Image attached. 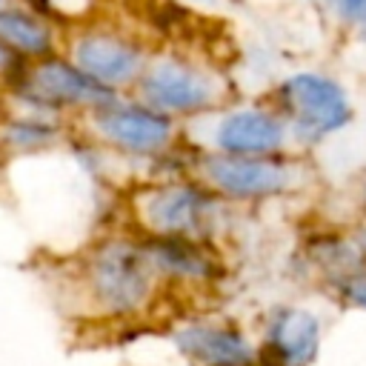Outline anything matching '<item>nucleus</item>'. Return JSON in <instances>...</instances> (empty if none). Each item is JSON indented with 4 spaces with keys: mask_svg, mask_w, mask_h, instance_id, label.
I'll use <instances>...</instances> for the list:
<instances>
[{
    "mask_svg": "<svg viewBox=\"0 0 366 366\" xmlns=\"http://www.w3.org/2000/svg\"><path fill=\"white\" fill-rule=\"evenodd\" d=\"M160 283L137 232H103L83 246L74 263V286L83 306L100 320H132L143 315L154 303Z\"/></svg>",
    "mask_w": 366,
    "mask_h": 366,
    "instance_id": "1",
    "label": "nucleus"
},
{
    "mask_svg": "<svg viewBox=\"0 0 366 366\" xmlns=\"http://www.w3.org/2000/svg\"><path fill=\"white\" fill-rule=\"evenodd\" d=\"M117 94L120 92L103 86L92 74H86L71 57L57 51L40 60H29L20 77L0 97L3 109L34 112L77 123L83 114L109 103Z\"/></svg>",
    "mask_w": 366,
    "mask_h": 366,
    "instance_id": "2",
    "label": "nucleus"
},
{
    "mask_svg": "<svg viewBox=\"0 0 366 366\" xmlns=\"http://www.w3.org/2000/svg\"><path fill=\"white\" fill-rule=\"evenodd\" d=\"M223 197L212 192L197 174L154 177L137 186L129 200V217L140 234H194L212 237L220 214Z\"/></svg>",
    "mask_w": 366,
    "mask_h": 366,
    "instance_id": "3",
    "label": "nucleus"
},
{
    "mask_svg": "<svg viewBox=\"0 0 366 366\" xmlns=\"http://www.w3.org/2000/svg\"><path fill=\"white\" fill-rule=\"evenodd\" d=\"M74 129L97 140L117 157L146 166L174 149L183 137L172 114L143 103L132 92H120L109 103L92 109L74 123Z\"/></svg>",
    "mask_w": 366,
    "mask_h": 366,
    "instance_id": "4",
    "label": "nucleus"
},
{
    "mask_svg": "<svg viewBox=\"0 0 366 366\" xmlns=\"http://www.w3.org/2000/svg\"><path fill=\"white\" fill-rule=\"evenodd\" d=\"M272 106L286 117L295 149L320 146L355 117L346 86L317 69H300L277 80L272 89Z\"/></svg>",
    "mask_w": 366,
    "mask_h": 366,
    "instance_id": "5",
    "label": "nucleus"
},
{
    "mask_svg": "<svg viewBox=\"0 0 366 366\" xmlns=\"http://www.w3.org/2000/svg\"><path fill=\"white\" fill-rule=\"evenodd\" d=\"M132 94L174 120H194L226 106V80L206 60L177 51H152Z\"/></svg>",
    "mask_w": 366,
    "mask_h": 366,
    "instance_id": "6",
    "label": "nucleus"
},
{
    "mask_svg": "<svg viewBox=\"0 0 366 366\" xmlns=\"http://www.w3.org/2000/svg\"><path fill=\"white\" fill-rule=\"evenodd\" d=\"M183 137L197 152L220 154H286L292 146V132L286 117L272 103H240L220 106L192 120Z\"/></svg>",
    "mask_w": 366,
    "mask_h": 366,
    "instance_id": "7",
    "label": "nucleus"
},
{
    "mask_svg": "<svg viewBox=\"0 0 366 366\" xmlns=\"http://www.w3.org/2000/svg\"><path fill=\"white\" fill-rule=\"evenodd\" d=\"M63 54L103 86L114 92H132L152 57V49L140 34L112 20L92 17L66 29Z\"/></svg>",
    "mask_w": 366,
    "mask_h": 366,
    "instance_id": "8",
    "label": "nucleus"
},
{
    "mask_svg": "<svg viewBox=\"0 0 366 366\" xmlns=\"http://www.w3.org/2000/svg\"><path fill=\"white\" fill-rule=\"evenodd\" d=\"M194 174L217 192L226 203H257L295 192L300 186V166L286 154H220L200 152Z\"/></svg>",
    "mask_w": 366,
    "mask_h": 366,
    "instance_id": "9",
    "label": "nucleus"
},
{
    "mask_svg": "<svg viewBox=\"0 0 366 366\" xmlns=\"http://www.w3.org/2000/svg\"><path fill=\"white\" fill-rule=\"evenodd\" d=\"M172 346L192 366H260L257 343L232 320H183L172 329Z\"/></svg>",
    "mask_w": 366,
    "mask_h": 366,
    "instance_id": "10",
    "label": "nucleus"
},
{
    "mask_svg": "<svg viewBox=\"0 0 366 366\" xmlns=\"http://www.w3.org/2000/svg\"><path fill=\"white\" fill-rule=\"evenodd\" d=\"M323 349V320L306 306H274L257 346L260 366H315Z\"/></svg>",
    "mask_w": 366,
    "mask_h": 366,
    "instance_id": "11",
    "label": "nucleus"
},
{
    "mask_svg": "<svg viewBox=\"0 0 366 366\" xmlns=\"http://www.w3.org/2000/svg\"><path fill=\"white\" fill-rule=\"evenodd\" d=\"M140 237L163 283L209 286L223 277V260L212 237H194V234H140Z\"/></svg>",
    "mask_w": 366,
    "mask_h": 366,
    "instance_id": "12",
    "label": "nucleus"
},
{
    "mask_svg": "<svg viewBox=\"0 0 366 366\" xmlns=\"http://www.w3.org/2000/svg\"><path fill=\"white\" fill-rule=\"evenodd\" d=\"M71 134H74V123L69 120L6 109L0 117V157L3 160L43 157L57 149H66Z\"/></svg>",
    "mask_w": 366,
    "mask_h": 366,
    "instance_id": "13",
    "label": "nucleus"
},
{
    "mask_svg": "<svg viewBox=\"0 0 366 366\" xmlns=\"http://www.w3.org/2000/svg\"><path fill=\"white\" fill-rule=\"evenodd\" d=\"M0 37L26 60H40L63 51L66 26L26 3H9L0 9Z\"/></svg>",
    "mask_w": 366,
    "mask_h": 366,
    "instance_id": "14",
    "label": "nucleus"
},
{
    "mask_svg": "<svg viewBox=\"0 0 366 366\" xmlns=\"http://www.w3.org/2000/svg\"><path fill=\"white\" fill-rule=\"evenodd\" d=\"M306 257L323 274L326 283L332 277L366 263L357 240L352 234H337V232H320V234L306 237Z\"/></svg>",
    "mask_w": 366,
    "mask_h": 366,
    "instance_id": "15",
    "label": "nucleus"
},
{
    "mask_svg": "<svg viewBox=\"0 0 366 366\" xmlns=\"http://www.w3.org/2000/svg\"><path fill=\"white\" fill-rule=\"evenodd\" d=\"M326 286L332 289V295L337 297L340 306L366 315V263H360V266L332 277Z\"/></svg>",
    "mask_w": 366,
    "mask_h": 366,
    "instance_id": "16",
    "label": "nucleus"
},
{
    "mask_svg": "<svg viewBox=\"0 0 366 366\" xmlns=\"http://www.w3.org/2000/svg\"><path fill=\"white\" fill-rule=\"evenodd\" d=\"M26 63H29V60H26L23 54H17V51L0 37V94L20 77V71L26 69Z\"/></svg>",
    "mask_w": 366,
    "mask_h": 366,
    "instance_id": "17",
    "label": "nucleus"
},
{
    "mask_svg": "<svg viewBox=\"0 0 366 366\" xmlns=\"http://www.w3.org/2000/svg\"><path fill=\"white\" fill-rule=\"evenodd\" d=\"M329 9L340 23L366 29V0H329Z\"/></svg>",
    "mask_w": 366,
    "mask_h": 366,
    "instance_id": "18",
    "label": "nucleus"
},
{
    "mask_svg": "<svg viewBox=\"0 0 366 366\" xmlns=\"http://www.w3.org/2000/svg\"><path fill=\"white\" fill-rule=\"evenodd\" d=\"M355 240H357V246H360V252H363V257H366V217H363V223L355 229V234H352Z\"/></svg>",
    "mask_w": 366,
    "mask_h": 366,
    "instance_id": "19",
    "label": "nucleus"
},
{
    "mask_svg": "<svg viewBox=\"0 0 366 366\" xmlns=\"http://www.w3.org/2000/svg\"><path fill=\"white\" fill-rule=\"evenodd\" d=\"M177 3H183V6H206V9H212L217 0H177Z\"/></svg>",
    "mask_w": 366,
    "mask_h": 366,
    "instance_id": "20",
    "label": "nucleus"
},
{
    "mask_svg": "<svg viewBox=\"0 0 366 366\" xmlns=\"http://www.w3.org/2000/svg\"><path fill=\"white\" fill-rule=\"evenodd\" d=\"M360 212L366 214V183H363V189H360Z\"/></svg>",
    "mask_w": 366,
    "mask_h": 366,
    "instance_id": "21",
    "label": "nucleus"
},
{
    "mask_svg": "<svg viewBox=\"0 0 366 366\" xmlns=\"http://www.w3.org/2000/svg\"><path fill=\"white\" fill-rule=\"evenodd\" d=\"M9 3H14V0H0V9H3V6H9Z\"/></svg>",
    "mask_w": 366,
    "mask_h": 366,
    "instance_id": "22",
    "label": "nucleus"
},
{
    "mask_svg": "<svg viewBox=\"0 0 366 366\" xmlns=\"http://www.w3.org/2000/svg\"><path fill=\"white\" fill-rule=\"evenodd\" d=\"M3 112H6V109H3V97H0V117H3Z\"/></svg>",
    "mask_w": 366,
    "mask_h": 366,
    "instance_id": "23",
    "label": "nucleus"
},
{
    "mask_svg": "<svg viewBox=\"0 0 366 366\" xmlns=\"http://www.w3.org/2000/svg\"><path fill=\"white\" fill-rule=\"evenodd\" d=\"M363 43H366V29H363Z\"/></svg>",
    "mask_w": 366,
    "mask_h": 366,
    "instance_id": "24",
    "label": "nucleus"
}]
</instances>
